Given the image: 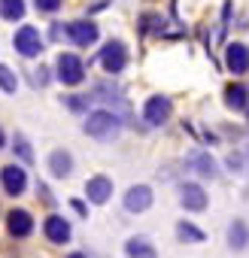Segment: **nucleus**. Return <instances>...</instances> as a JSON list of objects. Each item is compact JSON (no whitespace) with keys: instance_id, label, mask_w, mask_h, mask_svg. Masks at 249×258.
Instances as JSON below:
<instances>
[{"instance_id":"4468645a","label":"nucleus","mask_w":249,"mask_h":258,"mask_svg":"<svg viewBox=\"0 0 249 258\" xmlns=\"http://www.w3.org/2000/svg\"><path fill=\"white\" fill-rule=\"evenodd\" d=\"M43 231H46V237L52 243H67L70 240V222L64 216H49L46 225H43Z\"/></svg>"},{"instance_id":"1a4fd4ad","label":"nucleus","mask_w":249,"mask_h":258,"mask_svg":"<svg viewBox=\"0 0 249 258\" xmlns=\"http://www.w3.org/2000/svg\"><path fill=\"white\" fill-rule=\"evenodd\" d=\"M189 167H192L201 179H216V176H219L216 161H213L210 152H204V149H192V152H189Z\"/></svg>"},{"instance_id":"f8f14e48","label":"nucleus","mask_w":249,"mask_h":258,"mask_svg":"<svg viewBox=\"0 0 249 258\" xmlns=\"http://www.w3.org/2000/svg\"><path fill=\"white\" fill-rule=\"evenodd\" d=\"M225 64L231 73H246L249 70V49L243 43H231L225 49Z\"/></svg>"},{"instance_id":"393cba45","label":"nucleus","mask_w":249,"mask_h":258,"mask_svg":"<svg viewBox=\"0 0 249 258\" xmlns=\"http://www.w3.org/2000/svg\"><path fill=\"white\" fill-rule=\"evenodd\" d=\"M228 167H231L234 173H243V167H246L243 155H240V152H237V155H228Z\"/></svg>"},{"instance_id":"b1692460","label":"nucleus","mask_w":249,"mask_h":258,"mask_svg":"<svg viewBox=\"0 0 249 258\" xmlns=\"http://www.w3.org/2000/svg\"><path fill=\"white\" fill-rule=\"evenodd\" d=\"M34 4H37V10H40V13H58L64 0H34Z\"/></svg>"},{"instance_id":"aec40b11","label":"nucleus","mask_w":249,"mask_h":258,"mask_svg":"<svg viewBox=\"0 0 249 258\" xmlns=\"http://www.w3.org/2000/svg\"><path fill=\"white\" fill-rule=\"evenodd\" d=\"M176 237H179L182 243H204V231L195 228L192 222H179V225H176Z\"/></svg>"},{"instance_id":"6ab92c4d","label":"nucleus","mask_w":249,"mask_h":258,"mask_svg":"<svg viewBox=\"0 0 249 258\" xmlns=\"http://www.w3.org/2000/svg\"><path fill=\"white\" fill-rule=\"evenodd\" d=\"M0 19L4 22H22L25 19V0H0Z\"/></svg>"},{"instance_id":"7ed1b4c3","label":"nucleus","mask_w":249,"mask_h":258,"mask_svg":"<svg viewBox=\"0 0 249 258\" xmlns=\"http://www.w3.org/2000/svg\"><path fill=\"white\" fill-rule=\"evenodd\" d=\"M100 64L106 73H121L128 67V49H125L121 40H109L103 49H100Z\"/></svg>"},{"instance_id":"9d476101","label":"nucleus","mask_w":249,"mask_h":258,"mask_svg":"<svg viewBox=\"0 0 249 258\" xmlns=\"http://www.w3.org/2000/svg\"><path fill=\"white\" fill-rule=\"evenodd\" d=\"M207 191L201 188V185H195V182H185L182 188H179V204L185 207V210H192V213H201V210H207Z\"/></svg>"},{"instance_id":"423d86ee","label":"nucleus","mask_w":249,"mask_h":258,"mask_svg":"<svg viewBox=\"0 0 249 258\" xmlns=\"http://www.w3.org/2000/svg\"><path fill=\"white\" fill-rule=\"evenodd\" d=\"M67 37H70V43L73 46H91V43H97V37H100V31H97V25L94 22H88V19H79V22H70L67 25Z\"/></svg>"},{"instance_id":"20e7f679","label":"nucleus","mask_w":249,"mask_h":258,"mask_svg":"<svg viewBox=\"0 0 249 258\" xmlns=\"http://www.w3.org/2000/svg\"><path fill=\"white\" fill-rule=\"evenodd\" d=\"M58 79H61L64 85H79V82L85 79V64H82V58H79V55H70V52L58 55Z\"/></svg>"},{"instance_id":"a211bd4d","label":"nucleus","mask_w":249,"mask_h":258,"mask_svg":"<svg viewBox=\"0 0 249 258\" xmlns=\"http://www.w3.org/2000/svg\"><path fill=\"white\" fill-rule=\"evenodd\" d=\"M249 243V231H246V222L243 219H234L228 225V246L231 249H243Z\"/></svg>"},{"instance_id":"a878e982","label":"nucleus","mask_w":249,"mask_h":258,"mask_svg":"<svg viewBox=\"0 0 249 258\" xmlns=\"http://www.w3.org/2000/svg\"><path fill=\"white\" fill-rule=\"evenodd\" d=\"M67 258H85V255H82V252H73V255H67Z\"/></svg>"},{"instance_id":"f257e3e1","label":"nucleus","mask_w":249,"mask_h":258,"mask_svg":"<svg viewBox=\"0 0 249 258\" xmlns=\"http://www.w3.org/2000/svg\"><path fill=\"white\" fill-rule=\"evenodd\" d=\"M82 131H85L88 137L100 140V143H109V140H115V137L121 134V118H118L115 112H109V109H94V112L85 115Z\"/></svg>"},{"instance_id":"2eb2a0df","label":"nucleus","mask_w":249,"mask_h":258,"mask_svg":"<svg viewBox=\"0 0 249 258\" xmlns=\"http://www.w3.org/2000/svg\"><path fill=\"white\" fill-rule=\"evenodd\" d=\"M49 170H52V176H58V179L70 176V170H73V155L64 152V149H55V152L49 155Z\"/></svg>"},{"instance_id":"dca6fc26","label":"nucleus","mask_w":249,"mask_h":258,"mask_svg":"<svg viewBox=\"0 0 249 258\" xmlns=\"http://www.w3.org/2000/svg\"><path fill=\"white\" fill-rule=\"evenodd\" d=\"M125 252H128V258H158L155 246L146 237H131L128 243H125Z\"/></svg>"},{"instance_id":"9b49d317","label":"nucleus","mask_w":249,"mask_h":258,"mask_svg":"<svg viewBox=\"0 0 249 258\" xmlns=\"http://www.w3.org/2000/svg\"><path fill=\"white\" fill-rule=\"evenodd\" d=\"M109 195H112V179L109 176H91L85 182V198L91 204H106Z\"/></svg>"},{"instance_id":"4be33fe9","label":"nucleus","mask_w":249,"mask_h":258,"mask_svg":"<svg viewBox=\"0 0 249 258\" xmlns=\"http://www.w3.org/2000/svg\"><path fill=\"white\" fill-rule=\"evenodd\" d=\"M0 88H4L7 94H16V88H19V79H16V73H13L7 64H0Z\"/></svg>"},{"instance_id":"5701e85b","label":"nucleus","mask_w":249,"mask_h":258,"mask_svg":"<svg viewBox=\"0 0 249 258\" xmlns=\"http://www.w3.org/2000/svg\"><path fill=\"white\" fill-rule=\"evenodd\" d=\"M64 106H67V109H73V112H85V109H88V97L67 94V97H64Z\"/></svg>"},{"instance_id":"412c9836","label":"nucleus","mask_w":249,"mask_h":258,"mask_svg":"<svg viewBox=\"0 0 249 258\" xmlns=\"http://www.w3.org/2000/svg\"><path fill=\"white\" fill-rule=\"evenodd\" d=\"M13 149H16V155H19L25 164H31V161H34V152H31V143H28V137H25V134H16V137H13Z\"/></svg>"},{"instance_id":"f3484780","label":"nucleus","mask_w":249,"mask_h":258,"mask_svg":"<svg viewBox=\"0 0 249 258\" xmlns=\"http://www.w3.org/2000/svg\"><path fill=\"white\" fill-rule=\"evenodd\" d=\"M225 103H228L234 112L246 109V103H249V91H246V85H240V82H231V85L225 88Z\"/></svg>"},{"instance_id":"f03ea898","label":"nucleus","mask_w":249,"mask_h":258,"mask_svg":"<svg viewBox=\"0 0 249 258\" xmlns=\"http://www.w3.org/2000/svg\"><path fill=\"white\" fill-rule=\"evenodd\" d=\"M13 46H16V52L22 58H37L43 52V37H40V31L34 25H22L16 31V37H13Z\"/></svg>"},{"instance_id":"6e6552de","label":"nucleus","mask_w":249,"mask_h":258,"mask_svg":"<svg viewBox=\"0 0 249 258\" xmlns=\"http://www.w3.org/2000/svg\"><path fill=\"white\" fill-rule=\"evenodd\" d=\"M152 207V188L149 185H131L125 191V210L128 213H143Z\"/></svg>"},{"instance_id":"bb28decb","label":"nucleus","mask_w":249,"mask_h":258,"mask_svg":"<svg viewBox=\"0 0 249 258\" xmlns=\"http://www.w3.org/2000/svg\"><path fill=\"white\" fill-rule=\"evenodd\" d=\"M0 149H4V131H0Z\"/></svg>"},{"instance_id":"39448f33","label":"nucleus","mask_w":249,"mask_h":258,"mask_svg":"<svg viewBox=\"0 0 249 258\" xmlns=\"http://www.w3.org/2000/svg\"><path fill=\"white\" fill-rule=\"evenodd\" d=\"M170 115H173V103H170V97H164V94H152V97L146 100V106H143V118H146L149 124H164Z\"/></svg>"},{"instance_id":"ddd939ff","label":"nucleus","mask_w":249,"mask_h":258,"mask_svg":"<svg viewBox=\"0 0 249 258\" xmlns=\"http://www.w3.org/2000/svg\"><path fill=\"white\" fill-rule=\"evenodd\" d=\"M7 231H10L13 237H28V234L34 231L31 213H28V210H13V213L7 216Z\"/></svg>"},{"instance_id":"0eeeda50","label":"nucleus","mask_w":249,"mask_h":258,"mask_svg":"<svg viewBox=\"0 0 249 258\" xmlns=\"http://www.w3.org/2000/svg\"><path fill=\"white\" fill-rule=\"evenodd\" d=\"M0 185H4V191L7 195H22L25 188H28V173L19 167V164H7L4 170H0Z\"/></svg>"}]
</instances>
